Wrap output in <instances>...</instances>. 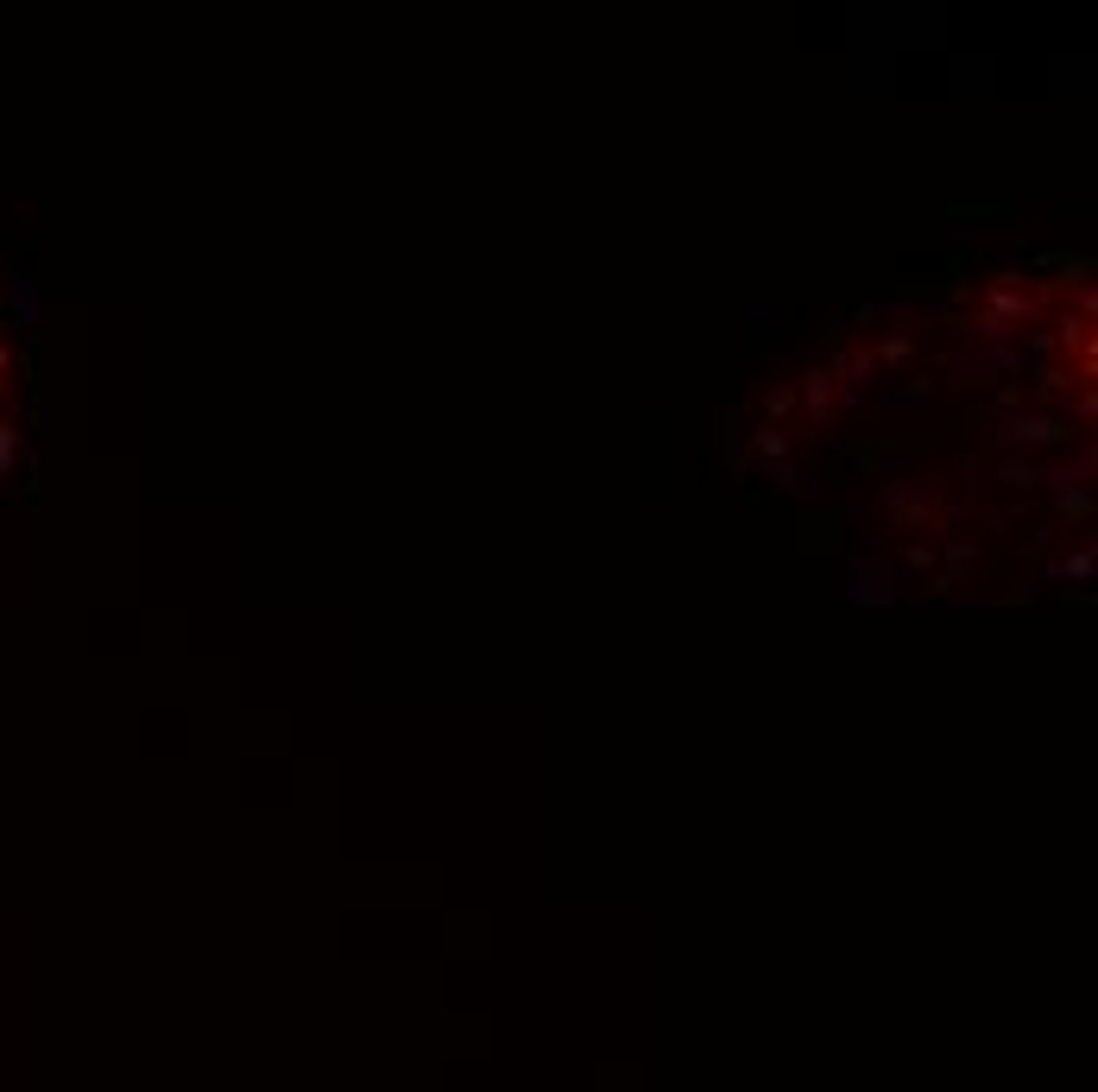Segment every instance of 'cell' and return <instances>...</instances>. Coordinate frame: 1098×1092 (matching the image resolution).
Here are the masks:
<instances>
[{"label":"cell","instance_id":"cell-1","mask_svg":"<svg viewBox=\"0 0 1098 1092\" xmlns=\"http://www.w3.org/2000/svg\"><path fill=\"white\" fill-rule=\"evenodd\" d=\"M808 405H814V417H833V373H808Z\"/></svg>","mask_w":1098,"mask_h":1092},{"label":"cell","instance_id":"cell-2","mask_svg":"<svg viewBox=\"0 0 1098 1092\" xmlns=\"http://www.w3.org/2000/svg\"><path fill=\"white\" fill-rule=\"evenodd\" d=\"M757 449H764V455H783L789 436H783V430H757Z\"/></svg>","mask_w":1098,"mask_h":1092}]
</instances>
